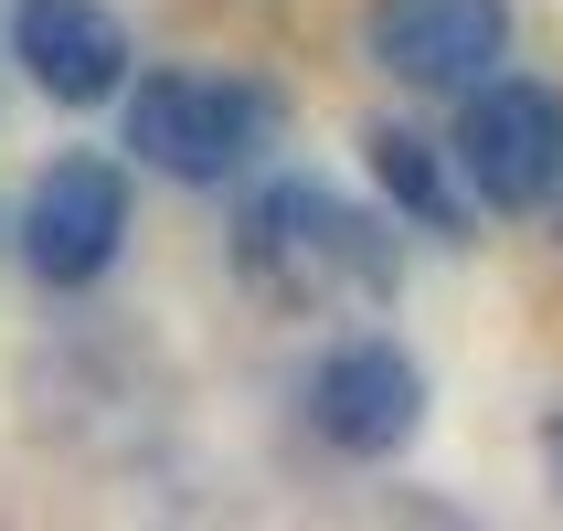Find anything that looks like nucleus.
<instances>
[{
  "label": "nucleus",
  "mask_w": 563,
  "mask_h": 531,
  "mask_svg": "<svg viewBox=\"0 0 563 531\" xmlns=\"http://www.w3.org/2000/svg\"><path fill=\"white\" fill-rule=\"evenodd\" d=\"M245 277L266 287L277 309H319V298H341V287L383 298L394 266H383L373 223L341 213L319 181H277V191H255V213H245Z\"/></svg>",
  "instance_id": "1"
},
{
  "label": "nucleus",
  "mask_w": 563,
  "mask_h": 531,
  "mask_svg": "<svg viewBox=\"0 0 563 531\" xmlns=\"http://www.w3.org/2000/svg\"><path fill=\"white\" fill-rule=\"evenodd\" d=\"M277 139V96L245 75H150L128 96V150L159 181H234Z\"/></svg>",
  "instance_id": "2"
},
{
  "label": "nucleus",
  "mask_w": 563,
  "mask_h": 531,
  "mask_svg": "<svg viewBox=\"0 0 563 531\" xmlns=\"http://www.w3.org/2000/svg\"><path fill=\"white\" fill-rule=\"evenodd\" d=\"M457 181L489 213H532L563 191V96L532 75H478L457 107Z\"/></svg>",
  "instance_id": "3"
},
{
  "label": "nucleus",
  "mask_w": 563,
  "mask_h": 531,
  "mask_svg": "<svg viewBox=\"0 0 563 531\" xmlns=\"http://www.w3.org/2000/svg\"><path fill=\"white\" fill-rule=\"evenodd\" d=\"M128 245V170L118 159H54L22 191V266L43 287H96Z\"/></svg>",
  "instance_id": "4"
},
{
  "label": "nucleus",
  "mask_w": 563,
  "mask_h": 531,
  "mask_svg": "<svg viewBox=\"0 0 563 531\" xmlns=\"http://www.w3.org/2000/svg\"><path fill=\"white\" fill-rule=\"evenodd\" d=\"M510 43V0H373L362 22V54L394 75V86H457L468 96Z\"/></svg>",
  "instance_id": "5"
},
{
  "label": "nucleus",
  "mask_w": 563,
  "mask_h": 531,
  "mask_svg": "<svg viewBox=\"0 0 563 531\" xmlns=\"http://www.w3.org/2000/svg\"><path fill=\"white\" fill-rule=\"evenodd\" d=\"M309 414H319V436L341 446V457H394V446L426 425V373H415L394 341H351V351L319 362Z\"/></svg>",
  "instance_id": "6"
},
{
  "label": "nucleus",
  "mask_w": 563,
  "mask_h": 531,
  "mask_svg": "<svg viewBox=\"0 0 563 531\" xmlns=\"http://www.w3.org/2000/svg\"><path fill=\"white\" fill-rule=\"evenodd\" d=\"M11 64H22L54 107H107V96L128 86V32H118V11H96V0H22V11H11Z\"/></svg>",
  "instance_id": "7"
},
{
  "label": "nucleus",
  "mask_w": 563,
  "mask_h": 531,
  "mask_svg": "<svg viewBox=\"0 0 563 531\" xmlns=\"http://www.w3.org/2000/svg\"><path fill=\"white\" fill-rule=\"evenodd\" d=\"M373 181L394 191L405 213L457 223V202H446V181H437V159H426V139H405V128H373Z\"/></svg>",
  "instance_id": "8"
},
{
  "label": "nucleus",
  "mask_w": 563,
  "mask_h": 531,
  "mask_svg": "<svg viewBox=\"0 0 563 531\" xmlns=\"http://www.w3.org/2000/svg\"><path fill=\"white\" fill-rule=\"evenodd\" d=\"M542 468H553V489H563V414L542 425Z\"/></svg>",
  "instance_id": "9"
}]
</instances>
